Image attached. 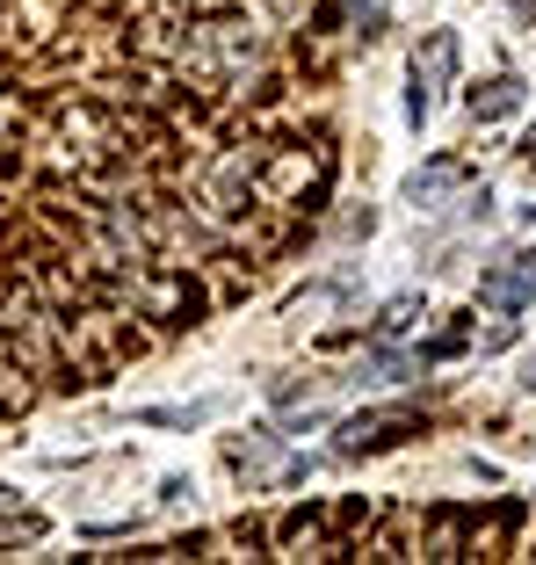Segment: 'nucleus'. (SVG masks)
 <instances>
[{"instance_id": "obj_1", "label": "nucleus", "mask_w": 536, "mask_h": 565, "mask_svg": "<svg viewBox=\"0 0 536 565\" xmlns=\"http://www.w3.org/2000/svg\"><path fill=\"white\" fill-rule=\"evenodd\" d=\"M450 73H457V36L436 30L428 44L414 51V87H406V117H414V124H428V109H436V95L450 87Z\"/></svg>"}, {"instance_id": "obj_5", "label": "nucleus", "mask_w": 536, "mask_h": 565, "mask_svg": "<svg viewBox=\"0 0 536 565\" xmlns=\"http://www.w3.org/2000/svg\"><path fill=\"white\" fill-rule=\"evenodd\" d=\"M479 298L522 312V305H536V276H529V268H486V276H479Z\"/></svg>"}, {"instance_id": "obj_9", "label": "nucleus", "mask_w": 536, "mask_h": 565, "mask_svg": "<svg viewBox=\"0 0 536 565\" xmlns=\"http://www.w3.org/2000/svg\"><path fill=\"white\" fill-rule=\"evenodd\" d=\"M349 8H355V22H363V36L385 30V0H349Z\"/></svg>"}, {"instance_id": "obj_10", "label": "nucleus", "mask_w": 536, "mask_h": 565, "mask_svg": "<svg viewBox=\"0 0 536 565\" xmlns=\"http://www.w3.org/2000/svg\"><path fill=\"white\" fill-rule=\"evenodd\" d=\"M522 384H529V392H536V355H529V363H522Z\"/></svg>"}, {"instance_id": "obj_3", "label": "nucleus", "mask_w": 536, "mask_h": 565, "mask_svg": "<svg viewBox=\"0 0 536 565\" xmlns=\"http://www.w3.org/2000/svg\"><path fill=\"white\" fill-rule=\"evenodd\" d=\"M414 428V414H355V420H341V457H363V449H385V443H399V435Z\"/></svg>"}, {"instance_id": "obj_4", "label": "nucleus", "mask_w": 536, "mask_h": 565, "mask_svg": "<svg viewBox=\"0 0 536 565\" xmlns=\"http://www.w3.org/2000/svg\"><path fill=\"white\" fill-rule=\"evenodd\" d=\"M522 102H529V87H522L515 73H501V81L471 87V95H464V109H471V124H501V117H515Z\"/></svg>"}, {"instance_id": "obj_7", "label": "nucleus", "mask_w": 536, "mask_h": 565, "mask_svg": "<svg viewBox=\"0 0 536 565\" xmlns=\"http://www.w3.org/2000/svg\"><path fill=\"white\" fill-rule=\"evenodd\" d=\"M211 414H218V406L203 399V406H146V414H138V420H152V428H203V420H211Z\"/></svg>"}, {"instance_id": "obj_6", "label": "nucleus", "mask_w": 536, "mask_h": 565, "mask_svg": "<svg viewBox=\"0 0 536 565\" xmlns=\"http://www.w3.org/2000/svg\"><path fill=\"white\" fill-rule=\"evenodd\" d=\"M450 189H457V160H436L428 174H414V182H406V203H414V211H436Z\"/></svg>"}, {"instance_id": "obj_8", "label": "nucleus", "mask_w": 536, "mask_h": 565, "mask_svg": "<svg viewBox=\"0 0 536 565\" xmlns=\"http://www.w3.org/2000/svg\"><path fill=\"white\" fill-rule=\"evenodd\" d=\"M414 319H420V298H392V305H385V319H377V333H385V341H399Z\"/></svg>"}, {"instance_id": "obj_2", "label": "nucleus", "mask_w": 536, "mask_h": 565, "mask_svg": "<svg viewBox=\"0 0 536 565\" xmlns=\"http://www.w3.org/2000/svg\"><path fill=\"white\" fill-rule=\"evenodd\" d=\"M225 457H233V471H239V479H304V465H298V457H283L268 428L239 435V443L225 449Z\"/></svg>"}, {"instance_id": "obj_11", "label": "nucleus", "mask_w": 536, "mask_h": 565, "mask_svg": "<svg viewBox=\"0 0 536 565\" xmlns=\"http://www.w3.org/2000/svg\"><path fill=\"white\" fill-rule=\"evenodd\" d=\"M522 268H529V276H536V254H529V262H522Z\"/></svg>"}]
</instances>
